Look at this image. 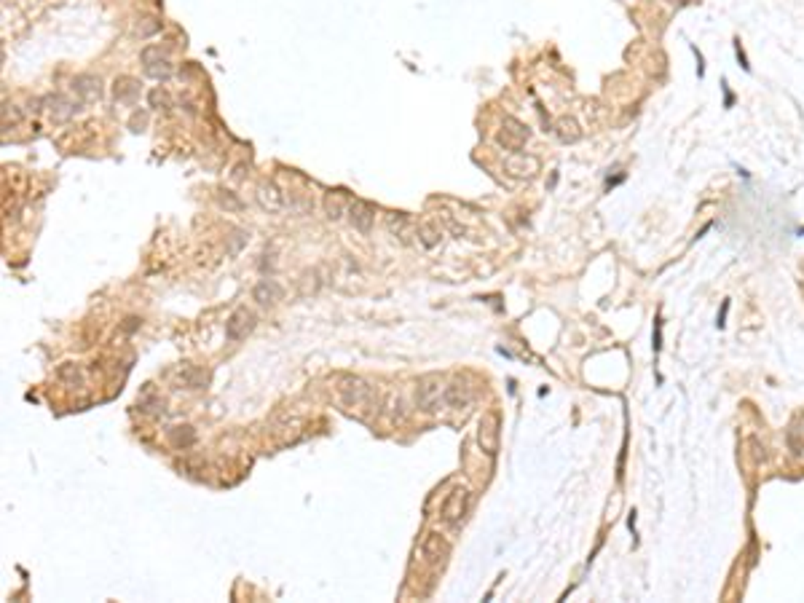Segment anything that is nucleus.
<instances>
[{
    "label": "nucleus",
    "mask_w": 804,
    "mask_h": 603,
    "mask_svg": "<svg viewBox=\"0 0 804 603\" xmlns=\"http://www.w3.org/2000/svg\"><path fill=\"white\" fill-rule=\"evenodd\" d=\"M445 395L443 389V379L437 373H429V376H421L418 379V386H416V405L418 411L424 413H437L440 411V397Z\"/></svg>",
    "instance_id": "obj_1"
},
{
    "label": "nucleus",
    "mask_w": 804,
    "mask_h": 603,
    "mask_svg": "<svg viewBox=\"0 0 804 603\" xmlns=\"http://www.w3.org/2000/svg\"><path fill=\"white\" fill-rule=\"evenodd\" d=\"M469 510V491L467 488H453V494L443 504V520L448 528H462L464 517Z\"/></svg>",
    "instance_id": "obj_2"
},
{
    "label": "nucleus",
    "mask_w": 804,
    "mask_h": 603,
    "mask_svg": "<svg viewBox=\"0 0 804 603\" xmlns=\"http://www.w3.org/2000/svg\"><path fill=\"white\" fill-rule=\"evenodd\" d=\"M59 379H65V381H70V383H73V386H84V376H81V367H78V365H62V367H59Z\"/></svg>",
    "instance_id": "obj_19"
},
{
    "label": "nucleus",
    "mask_w": 804,
    "mask_h": 603,
    "mask_svg": "<svg viewBox=\"0 0 804 603\" xmlns=\"http://www.w3.org/2000/svg\"><path fill=\"white\" fill-rule=\"evenodd\" d=\"M282 287L276 284L274 279H263V282H257L255 290H252V298H255L257 303H276V300H282Z\"/></svg>",
    "instance_id": "obj_14"
},
{
    "label": "nucleus",
    "mask_w": 804,
    "mask_h": 603,
    "mask_svg": "<svg viewBox=\"0 0 804 603\" xmlns=\"http://www.w3.org/2000/svg\"><path fill=\"white\" fill-rule=\"evenodd\" d=\"M139 97V84L135 78H119L116 81V100L123 105H135Z\"/></svg>",
    "instance_id": "obj_15"
},
{
    "label": "nucleus",
    "mask_w": 804,
    "mask_h": 603,
    "mask_svg": "<svg viewBox=\"0 0 804 603\" xmlns=\"http://www.w3.org/2000/svg\"><path fill=\"white\" fill-rule=\"evenodd\" d=\"M349 220H351V225L360 231V234H370L373 231V220H376V212H373V207L370 204H365V201H354V204H349Z\"/></svg>",
    "instance_id": "obj_8"
},
{
    "label": "nucleus",
    "mask_w": 804,
    "mask_h": 603,
    "mask_svg": "<svg viewBox=\"0 0 804 603\" xmlns=\"http://www.w3.org/2000/svg\"><path fill=\"white\" fill-rule=\"evenodd\" d=\"M169 437L177 448H188V445L196 443V432H193V427H172Z\"/></svg>",
    "instance_id": "obj_16"
},
{
    "label": "nucleus",
    "mask_w": 804,
    "mask_h": 603,
    "mask_svg": "<svg viewBox=\"0 0 804 603\" xmlns=\"http://www.w3.org/2000/svg\"><path fill=\"white\" fill-rule=\"evenodd\" d=\"M504 169L510 174H515V177H531V174L539 169V161H536L533 155L515 153L513 158L504 161Z\"/></svg>",
    "instance_id": "obj_11"
},
{
    "label": "nucleus",
    "mask_w": 804,
    "mask_h": 603,
    "mask_svg": "<svg viewBox=\"0 0 804 603\" xmlns=\"http://www.w3.org/2000/svg\"><path fill=\"white\" fill-rule=\"evenodd\" d=\"M257 204L266 209V212H279V209L285 207V196L279 193V188H276L274 183H263V185L257 188Z\"/></svg>",
    "instance_id": "obj_12"
},
{
    "label": "nucleus",
    "mask_w": 804,
    "mask_h": 603,
    "mask_svg": "<svg viewBox=\"0 0 804 603\" xmlns=\"http://www.w3.org/2000/svg\"><path fill=\"white\" fill-rule=\"evenodd\" d=\"M504 126H510V129H504V132L499 135V142H501L504 148L517 151V148L523 145V139H529V129H526L523 123H517L515 119H504Z\"/></svg>",
    "instance_id": "obj_10"
},
{
    "label": "nucleus",
    "mask_w": 804,
    "mask_h": 603,
    "mask_svg": "<svg viewBox=\"0 0 804 603\" xmlns=\"http://www.w3.org/2000/svg\"><path fill=\"white\" fill-rule=\"evenodd\" d=\"M480 445L488 456H494L499 448V413H488L483 415L480 421V434H478Z\"/></svg>",
    "instance_id": "obj_6"
},
{
    "label": "nucleus",
    "mask_w": 804,
    "mask_h": 603,
    "mask_svg": "<svg viewBox=\"0 0 804 603\" xmlns=\"http://www.w3.org/2000/svg\"><path fill=\"white\" fill-rule=\"evenodd\" d=\"M73 91H75V94H78L84 102H94V100H100V97H103L100 78H97V75H89V72L78 75V78L73 81Z\"/></svg>",
    "instance_id": "obj_9"
},
{
    "label": "nucleus",
    "mask_w": 804,
    "mask_h": 603,
    "mask_svg": "<svg viewBox=\"0 0 804 603\" xmlns=\"http://www.w3.org/2000/svg\"><path fill=\"white\" fill-rule=\"evenodd\" d=\"M145 72H148L151 78H156V81H167V78L172 75L169 59L164 56V59H158V62H153V65H145Z\"/></svg>",
    "instance_id": "obj_18"
},
{
    "label": "nucleus",
    "mask_w": 804,
    "mask_h": 603,
    "mask_svg": "<svg viewBox=\"0 0 804 603\" xmlns=\"http://www.w3.org/2000/svg\"><path fill=\"white\" fill-rule=\"evenodd\" d=\"M338 392L349 408H360L362 402L370 399V386L357 376H341L338 379Z\"/></svg>",
    "instance_id": "obj_4"
},
{
    "label": "nucleus",
    "mask_w": 804,
    "mask_h": 603,
    "mask_svg": "<svg viewBox=\"0 0 804 603\" xmlns=\"http://www.w3.org/2000/svg\"><path fill=\"white\" fill-rule=\"evenodd\" d=\"M443 399L450 405V408H467L469 399H472V392H469V386H467L462 379H456L450 386H445Z\"/></svg>",
    "instance_id": "obj_13"
},
{
    "label": "nucleus",
    "mask_w": 804,
    "mask_h": 603,
    "mask_svg": "<svg viewBox=\"0 0 804 603\" xmlns=\"http://www.w3.org/2000/svg\"><path fill=\"white\" fill-rule=\"evenodd\" d=\"M558 135H561L563 142H577V139L582 137V132H579V126H577V121L574 119L558 121Z\"/></svg>",
    "instance_id": "obj_17"
},
{
    "label": "nucleus",
    "mask_w": 804,
    "mask_h": 603,
    "mask_svg": "<svg viewBox=\"0 0 804 603\" xmlns=\"http://www.w3.org/2000/svg\"><path fill=\"white\" fill-rule=\"evenodd\" d=\"M421 555L427 558V563L437 566V563H443L445 558L450 555V544H448V539H445L443 534L429 531V534L421 539Z\"/></svg>",
    "instance_id": "obj_5"
},
{
    "label": "nucleus",
    "mask_w": 804,
    "mask_h": 603,
    "mask_svg": "<svg viewBox=\"0 0 804 603\" xmlns=\"http://www.w3.org/2000/svg\"><path fill=\"white\" fill-rule=\"evenodd\" d=\"M43 105H49V116H52L54 123H65L70 121L75 113H78V105L68 100L65 94H54V97H46Z\"/></svg>",
    "instance_id": "obj_7"
},
{
    "label": "nucleus",
    "mask_w": 804,
    "mask_h": 603,
    "mask_svg": "<svg viewBox=\"0 0 804 603\" xmlns=\"http://www.w3.org/2000/svg\"><path fill=\"white\" fill-rule=\"evenodd\" d=\"M139 59H142V65H153L158 59H164V52H161V46H148V49H142Z\"/></svg>",
    "instance_id": "obj_22"
},
{
    "label": "nucleus",
    "mask_w": 804,
    "mask_h": 603,
    "mask_svg": "<svg viewBox=\"0 0 804 603\" xmlns=\"http://www.w3.org/2000/svg\"><path fill=\"white\" fill-rule=\"evenodd\" d=\"M418 234H421V244H424V247H429V250H432V247L440 241V239H437V236H440V231H437V228H434L432 223L421 225V231H418Z\"/></svg>",
    "instance_id": "obj_20"
},
{
    "label": "nucleus",
    "mask_w": 804,
    "mask_h": 603,
    "mask_svg": "<svg viewBox=\"0 0 804 603\" xmlns=\"http://www.w3.org/2000/svg\"><path fill=\"white\" fill-rule=\"evenodd\" d=\"M255 322H257L255 314L241 306V309H236L228 316V322H225V338L234 341V344L241 341V338H247V335L255 330Z\"/></svg>",
    "instance_id": "obj_3"
},
{
    "label": "nucleus",
    "mask_w": 804,
    "mask_h": 603,
    "mask_svg": "<svg viewBox=\"0 0 804 603\" xmlns=\"http://www.w3.org/2000/svg\"><path fill=\"white\" fill-rule=\"evenodd\" d=\"M343 212V201H341V193H335V196H330L327 199V217L330 220H338Z\"/></svg>",
    "instance_id": "obj_21"
},
{
    "label": "nucleus",
    "mask_w": 804,
    "mask_h": 603,
    "mask_svg": "<svg viewBox=\"0 0 804 603\" xmlns=\"http://www.w3.org/2000/svg\"><path fill=\"white\" fill-rule=\"evenodd\" d=\"M169 105V97H167V91H161V89H153L151 91V107H167Z\"/></svg>",
    "instance_id": "obj_23"
}]
</instances>
